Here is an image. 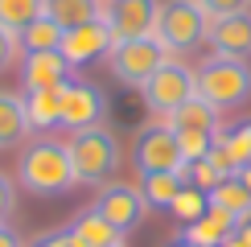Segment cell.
<instances>
[{
	"label": "cell",
	"mask_w": 251,
	"mask_h": 247,
	"mask_svg": "<svg viewBox=\"0 0 251 247\" xmlns=\"http://www.w3.org/2000/svg\"><path fill=\"white\" fill-rule=\"evenodd\" d=\"M239 181H243L247 190H251V165H243V169H239Z\"/></svg>",
	"instance_id": "cell-34"
},
{
	"label": "cell",
	"mask_w": 251,
	"mask_h": 247,
	"mask_svg": "<svg viewBox=\"0 0 251 247\" xmlns=\"http://www.w3.org/2000/svg\"><path fill=\"white\" fill-rule=\"evenodd\" d=\"M169 247H194V243H185V239H173V243H169Z\"/></svg>",
	"instance_id": "cell-36"
},
{
	"label": "cell",
	"mask_w": 251,
	"mask_h": 247,
	"mask_svg": "<svg viewBox=\"0 0 251 247\" xmlns=\"http://www.w3.org/2000/svg\"><path fill=\"white\" fill-rule=\"evenodd\" d=\"M13 210H17V185H13V177H8L4 169H0V226L8 222Z\"/></svg>",
	"instance_id": "cell-29"
},
{
	"label": "cell",
	"mask_w": 251,
	"mask_h": 247,
	"mask_svg": "<svg viewBox=\"0 0 251 247\" xmlns=\"http://www.w3.org/2000/svg\"><path fill=\"white\" fill-rule=\"evenodd\" d=\"M214 54L223 58H251V8L247 13H231V17H214L210 33H206Z\"/></svg>",
	"instance_id": "cell-13"
},
{
	"label": "cell",
	"mask_w": 251,
	"mask_h": 247,
	"mask_svg": "<svg viewBox=\"0 0 251 247\" xmlns=\"http://www.w3.org/2000/svg\"><path fill=\"white\" fill-rule=\"evenodd\" d=\"M17 181L37 198H62L78 185L75 165H70V148L66 140L54 136H37L29 144H21L17 152Z\"/></svg>",
	"instance_id": "cell-1"
},
{
	"label": "cell",
	"mask_w": 251,
	"mask_h": 247,
	"mask_svg": "<svg viewBox=\"0 0 251 247\" xmlns=\"http://www.w3.org/2000/svg\"><path fill=\"white\" fill-rule=\"evenodd\" d=\"M210 33V13L198 0H161V17H156V41L169 54H185V49L202 46Z\"/></svg>",
	"instance_id": "cell-4"
},
{
	"label": "cell",
	"mask_w": 251,
	"mask_h": 247,
	"mask_svg": "<svg viewBox=\"0 0 251 247\" xmlns=\"http://www.w3.org/2000/svg\"><path fill=\"white\" fill-rule=\"evenodd\" d=\"M25 95V116L29 128L50 136L54 128H62V87L58 91H21Z\"/></svg>",
	"instance_id": "cell-16"
},
{
	"label": "cell",
	"mask_w": 251,
	"mask_h": 247,
	"mask_svg": "<svg viewBox=\"0 0 251 247\" xmlns=\"http://www.w3.org/2000/svg\"><path fill=\"white\" fill-rule=\"evenodd\" d=\"M116 49V33L107 29V21H87V25H78V29H66L62 33V46H58V54L70 62V70H82V66H91V62H107V54Z\"/></svg>",
	"instance_id": "cell-11"
},
{
	"label": "cell",
	"mask_w": 251,
	"mask_h": 247,
	"mask_svg": "<svg viewBox=\"0 0 251 247\" xmlns=\"http://www.w3.org/2000/svg\"><path fill=\"white\" fill-rule=\"evenodd\" d=\"M218 116H223L218 107H210L206 99L194 95L190 103H181L165 124H169L173 132H210V136H218V132H223V128H218Z\"/></svg>",
	"instance_id": "cell-18"
},
{
	"label": "cell",
	"mask_w": 251,
	"mask_h": 247,
	"mask_svg": "<svg viewBox=\"0 0 251 247\" xmlns=\"http://www.w3.org/2000/svg\"><path fill=\"white\" fill-rule=\"evenodd\" d=\"M107 120V95L103 87L87 78H70L62 87V128L70 132H82V128H99Z\"/></svg>",
	"instance_id": "cell-10"
},
{
	"label": "cell",
	"mask_w": 251,
	"mask_h": 247,
	"mask_svg": "<svg viewBox=\"0 0 251 247\" xmlns=\"http://www.w3.org/2000/svg\"><path fill=\"white\" fill-rule=\"evenodd\" d=\"M13 62H21V37L8 33V29L0 25V74L13 70Z\"/></svg>",
	"instance_id": "cell-28"
},
{
	"label": "cell",
	"mask_w": 251,
	"mask_h": 247,
	"mask_svg": "<svg viewBox=\"0 0 251 247\" xmlns=\"http://www.w3.org/2000/svg\"><path fill=\"white\" fill-rule=\"evenodd\" d=\"M66 148H70V165H75V177L78 185H99L103 181H111V173L120 169V161H124V152H120V136L111 128H82V132H70V140H66Z\"/></svg>",
	"instance_id": "cell-2"
},
{
	"label": "cell",
	"mask_w": 251,
	"mask_h": 247,
	"mask_svg": "<svg viewBox=\"0 0 251 247\" xmlns=\"http://www.w3.org/2000/svg\"><path fill=\"white\" fill-rule=\"evenodd\" d=\"M223 247H247V243H243V239H239V235H235V239H226Z\"/></svg>",
	"instance_id": "cell-35"
},
{
	"label": "cell",
	"mask_w": 251,
	"mask_h": 247,
	"mask_svg": "<svg viewBox=\"0 0 251 247\" xmlns=\"http://www.w3.org/2000/svg\"><path fill=\"white\" fill-rule=\"evenodd\" d=\"M214 140H218V136H210V132H177V144H181L185 165H190V161H202L206 152L214 148Z\"/></svg>",
	"instance_id": "cell-26"
},
{
	"label": "cell",
	"mask_w": 251,
	"mask_h": 247,
	"mask_svg": "<svg viewBox=\"0 0 251 247\" xmlns=\"http://www.w3.org/2000/svg\"><path fill=\"white\" fill-rule=\"evenodd\" d=\"M0 247H25V239H21L13 226H0Z\"/></svg>",
	"instance_id": "cell-32"
},
{
	"label": "cell",
	"mask_w": 251,
	"mask_h": 247,
	"mask_svg": "<svg viewBox=\"0 0 251 247\" xmlns=\"http://www.w3.org/2000/svg\"><path fill=\"white\" fill-rule=\"evenodd\" d=\"M181 185H185V173H149V177H140V194L149 202V210H169Z\"/></svg>",
	"instance_id": "cell-21"
},
{
	"label": "cell",
	"mask_w": 251,
	"mask_h": 247,
	"mask_svg": "<svg viewBox=\"0 0 251 247\" xmlns=\"http://www.w3.org/2000/svg\"><path fill=\"white\" fill-rule=\"evenodd\" d=\"M70 82V62L58 49L41 54H21V87L25 91H58Z\"/></svg>",
	"instance_id": "cell-12"
},
{
	"label": "cell",
	"mask_w": 251,
	"mask_h": 247,
	"mask_svg": "<svg viewBox=\"0 0 251 247\" xmlns=\"http://www.w3.org/2000/svg\"><path fill=\"white\" fill-rule=\"evenodd\" d=\"M235 235H239V239H243V243H247V247H251V219H247V222H243V226H239V231H235Z\"/></svg>",
	"instance_id": "cell-33"
},
{
	"label": "cell",
	"mask_w": 251,
	"mask_h": 247,
	"mask_svg": "<svg viewBox=\"0 0 251 247\" xmlns=\"http://www.w3.org/2000/svg\"><path fill=\"white\" fill-rule=\"evenodd\" d=\"M218 144L226 148V157H231V169L239 173L243 165H251V120L235 124V128L218 132Z\"/></svg>",
	"instance_id": "cell-24"
},
{
	"label": "cell",
	"mask_w": 251,
	"mask_h": 247,
	"mask_svg": "<svg viewBox=\"0 0 251 247\" xmlns=\"http://www.w3.org/2000/svg\"><path fill=\"white\" fill-rule=\"evenodd\" d=\"M62 33H66V29H62L54 17H46V13H41L33 25H25V29L17 33V37H21V54H41V49H58V46H62Z\"/></svg>",
	"instance_id": "cell-22"
},
{
	"label": "cell",
	"mask_w": 251,
	"mask_h": 247,
	"mask_svg": "<svg viewBox=\"0 0 251 247\" xmlns=\"http://www.w3.org/2000/svg\"><path fill=\"white\" fill-rule=\"evenodd\" d=\"M185 181H190V185H198V190H206V194H210L214 185L223 181V173H218L214 165H210V157H202V161H190V165H185Z\"/></svg>",
	"instance_id": "cell-27"
},
{
	"label": "cell",
	"mask_w": 251,
	"mask_h": 247,
	"mask_svg": "<svg viewBox=\"0 0 251 247\" xmlns=\"http://www.w3.org/2000/svg\"><path fill=\"white\" fill-rule=\"evenodd\" d=\"M169 58H173V54H169V49H165L156 37L120 41V46L107 54V70H111V78L124 82V87H136V91H140V87H144V82H149Z\"/></svg>",
	"instance_id": "cell-7"
},
{
	"label": "cell",
	"mask_w": 251,
	"mask_h": 247,
	"mask_svg": "<svg viewBox=\"0 0 251 247\" xmlns=\"http://www.w3.org/2000/svg\"><path fill=\"white\" fill-rule=\"evenodd\" d=\"M210 206H214V210H223V214H231V219L243 226L251 219V190L239 181V173H235V177H223L210 190Z\"/></svg>",
	"instance_id": "cell-19"
},
{
	"label": "cell",
	"mask_w": 251,
	"mask_h": 247,
	"mask_svg": "<svg viewBox=\"0 0 251 247\" xmlns=\"http://www.w3.org/2000/svg\"><path fill=\"white\" fill-rule=\"evenodd\" d=\"M198 4L210 13V21L214 17H231V13H247L251 8V0H198Z\"/></svg>",
	"instance_id": "cell-30"
},
{
	"label": "cell",
	"mask_w": 251,
	"mask_h": 247,
	"mask_svg": "<svg viewBox=\"0 0 251 247\" xmlns=\"http://www.w3.org/2000/svg\"><path fill=\"white\" fill-rule=\"evenodd\" d=\"M29 116H25V95L0 91V148H13L29 136Z\"/></svg>",
	"instance_id": "cell-17"
},
{
	"label": "cell",
	"mask_w": 251,
	"mask_h": 247,
	"mask_svg": "<svg viewBox=\"0 0 251 247\" xmlns=\"http://www.w3.org/2000/svg\"><path fill=\"white\" fill-rule=\"evenodd\" d=\"M140 95H144V107H149L156 120H169L181 103H190V99L198 95V74H194V66L169 58V62H165V66L140 87Z\"/></svg>",
	"instance_id": "cell-6"
},
{
	"label": "cell",
	"mask_w": 251,
	"mask_h": 247,
	"mask_svg": "<svg viewBox=\"0 0 251 247\" xmlns=\"http://www.w3.org/2000/svg\"><path fill=\"white\" fill-rule=\"evenodd\" d=\"M169 210H173V214H177V219H181L185 226H190V222H198L206 210H210V194L185 181V185H181V194L173 198V206H169Z\"/></svg>",
	"instance_id": "cell-25"
},
{
	"label": "cell",
	"mask_w": 251,
	"mask_h": 247,
	"mask_svg": "<svg viewBox=\"0 0 251 247\" xmlns=\"http://www.w3.org/2000/svg\"><path fill=\"white\" fill-rule=\"evenodd\" d=\"M120 247H124V243H120Z\"/></svg>",
	"instance_id": "cell-37"
},
{
	"label": "cell",
	"mask_w": 251,
	"mask_h": 247,
	"mask_svg": "<svg viewBox=\"0 0 251 247\" xmlns=\"http://www.w3.org/2000/svg\"><path fill=\"white\" fill-rule=\"evenodd\" d=\"M41 13H46V0H0V25H4L8 33H21V29L33 25Z\"/></svg>",
	"instance_id": "cell-23"
},
{
	"label": "cell",
	"mask_w": 251,
	"mask_h": 247,
	"mask_svg": "<svg viewBox=\"0 0 251 247\" xmlns=\"http://www.w3.org/2000/svg\"><path fill=\"white\" fill-rule=\"evenodd\" d=\"M29 247H78V243L70 239V231H66V226H58V231H41Z\"/></svg>",
	"instance_id": "cell-31"
},
{
	"label": "cell",
	"mask_w": 251,
	"mask_h": 247,
	"mask_svg": "<svg viewBox=\"0 0 251 247\" xmlns=\"http://www.w3.org/2000/svg\"><path fill=\"white\" fill-rule=\"evenodd\" d=\"M91 210H99L120 235H132L144 222V214H149V202H144L140 185H132V181H103L95 190Z\"/></svg>",
	"instance_id": "cell-8"
},
{
	"label": "cell",
	"mask_w": 251,
	"mask_h": 247,
	"mask_svg": "<svg viewBox=\"0 0 251 247\" xmlns=\"http://www.w3.org/2000/svg\"><path fill=\"white\" fill-rule=\"evenodd\" d=\"M132 165H136L140 177H149V173H185V157H181V144H177V132L165 120L144 124L132 136Z\"/></svg>",
	"instance_id": "cell-5"
},
{
	"label": "cell",
	"mask_w": 251,
	"mask_h": 247,
	"mask_svg": "<svg viewBox=\"0 0 251 247\" xmlns=\"http://www.w3.org/2000/svg\"><path fill=\"white\" fill-rule=\"evenodd\" d=\"M235 231H239V222L231 219V214H223V210H214V206H210L198 222L185 226L181 239L194 243V247H223L226 239H235Z\"/></svg>",
	"instance_id": "cell-15"
},
{
	"label": "cell",
	"mask_w": 251,
	"mask_h": 247,
	"mask_svg": "<svg viewBox=\"0 0 251 247\" xmlns=\"http://www.w3.org/2000/svg\"><path fill=\"white\" fill-rule=\"evenodd\" d=\"M194 74H198V99H206L218 111L243 107V103L251 99V66L243 58L210 54Z\"/></svg>",
	"instance_id": "cell-3"
},
{
	"label": "cell",
	"mask_w": 251,
	"mask_h": 247,
	"mask_svg": "<svg viewBox=\"0 0 251 247\" xmlns=\"http://www.w3.org/2000/svg\"><path fill=\"white\" fill-rule=\"evenodd\" d=\"M156 17H161V0H103V21L116 33V46L156 37Z\"/></svg>",
	"instance_id": "cell-9"
},
{
	"label": "cell",
	"mask_w": 251,
	"mask_h": 247,
	"mask_svg": "<svg viewBox=\"0 0 251 247\" xmlns=\"http://www.w3.org/2000/svg\"><path fill=\"white\" fill-rule=\"evenodd\" d=\"M66 231H70V239H75L78 247H120L124 243V235L103 219L99 210H91V206H87V210H78L75 219L66 222Z\"/></svg>",
	"instance_id": "cell-14"
},
{
	"label": "cell",
	"mask_w": 251,
	"mask_h": 247,
	"mask_svg": "<svg viewBox=\"0 0 251 247\" xmlns=\"http://www.w3.org/2000/svg\"><path fill=\"white\" fill-rule=\"evenodd\" d=\"M46 17H54L62 29H78L103 17V0H46Z\"/></svg>",
	"instance_id": "cell-20"
}]
</instances>
